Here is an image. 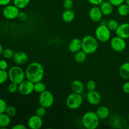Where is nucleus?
I'll list each match as a JSON object with an SVG mask.
<instances>
[{
	"mask_svg": "<svg viewBox=\"0 0 129 129\" xmlns=\"http://www.w3.org/2000/svg\"><path fill=\"white\" fill-rule=\"evenodd\" d=\"M25 72L26 79L34 83L41 81L45 74L44 66L37 62L30 63L26 66Z\"/></svg>",
	"mask_w": 129,
	"mask_h": 129,
	"instance_id": "nucleus-1",
	"label": "nucleus"
},
{
	"mask_svg": "<svg viewBox=\"0 0 129 129\" xmlns=\"http://www.w3.org/2000/svg\"><path fill=\"white\" fill-rule=\"evenodd\" d=\"M98 48V40L92 35H85L81 39V49L87 55L94 54Z\"/></svg>",
	"mask_w": 129,
	"mask_h": 129,
	"instance_id": "nucleus-2",
	"label": "nucleus"
},
{
	"mask_svg": "<svg viewBox=\"0 0 129 129\" xmlns=\"http://www.w3.org/2000/svg\"><path fill=\"white\" fill-rule=\"evenodd\" d=\"M100 120L96 113L93 111L86 112L81 118L82 125L86 129L97 128L100 125Z\"/></svg>",
	"mask_w": 129,
	"mask_h": 129,
	"instance_id": "nucleus-3",
	"label": "nucleus"
},
{
	"mask_svg": "<svg viewBox=\"0 0 129 129\" xmlns=\"http://www.w3.org/2000/svg\"><path fill=\"white\" fill-rule=\"evenodd\" d=\"M8 79L12 83L19 84L25 79V72L20 66L16 65L11 67L8 71Z\"/></svg>",
	"mask_w": 129,
	"mask_h": 129,
	"instance_id": "nucleus-4",
	"label": "nucleus"
},
{
	"mask_svg": "<svg viewBox=\"0 0 129 129\" xmlns=\"http://www.w3.org/2000/svg\"><path fill=\"white\" fill-rule=\"evenodd\" d=\"M83 98L81 94L72 93L68 96L66 100V103L68 108L72 110L78 109L82 106Z\"/></svg>",
	"mask_w": 129,
	"mask_h": 129,
	"instance_id": "nucleus-5",
	"label": "nucleus"
},
{
	"mask_svg": "<svg viewBox=\"0 0 129 129\" xmlns=\"http://www.w3.org/2000/svg\"><path fill=\"white\" fill-rule=\"evenodd\" d=\"M94 34L95 37L100 42H107L111 39V30L107 25H100L96 28Z\"/></svg>",
	"mask_w": 129,
	"mask_h": 129,
	"instance_id": "nucleus-6",
	"label": "nucleus"
},
{
	"mask_svg": "<svg viewBox=\"0 0 129 129\" xmlns=\"http://www.w3.org/2000/svg\"><path fill=\"white\" fill-rule=\"evenodd\" d=\"M39 102L40 105L46 108H50L54 103V94L49 91L45 90L39 94Z\"/></svg>",
	"mask_w": 129,
	"mask_h": 129,
	"instance_id": "nucleus-7",
	"label": "nucleus"
},
{
	"mask_svg": "<svg viewBox=\"0 0 129 129\" xmlns=\"http://www.w3.org/2000/svg\"><path fill=\"white\" fill-rule=\"evenodd\" d=\"M19 13H20V9L14 4L13 5L9 4L6 5L3 10V15L4 17L10 20L18 18Z\"/></svg>",
	"mask_w": 129,
	"mask_h": 129,
	"instance_id": "nucleus-8",
	"label": "nucleus"
},
{
	"mask_svg": "<svg viewBox=\"0 0 129 129\" xmlns=\"http://www.w3.org/2000/svg\"><path fill=\"white\" fill-rule=\"evenodd\" d=\"M111 48L117 52H122L127 47L125 40L118 36H116L111 39L110 43Z\"/></svg>",
	"mask_w": 129,
	"mask_h": 129,
	"instance_id": "nucleus-9",
	"label": "nucleus"
},
{
	"mask_svg": "<svg viewBox=\"0 0 129 129\" xmlns=\"http://www.w3.org/2000/svg\"><path fill=\"white\" fill-rule=\"evenodd\" d=\"M34 91V83L28 79H24L18 84V92L21 95H30Z\"/></svg>",
	"mask_w": 129,
	"mask_h": 129,
	"instance_id": "nucleus-10",
	"label": "nucleus"
},
{
	"mask_svg": "<svg viewBox=\"0 0 129 129\" xmlns=\"http://www.w3.org/2000/svg\"><path fill=\"white\" fill-rule=\"evenodd\" d=\"M27 125L30 129H40L43 125L42 118L37 115L31 116L28 120Z\"/></svg>",
	"mask_w": 129,
	"mask_h": 129,
	"instance_id": "nucleus-11",
	"label": "nucleus"
},
{
	"mask_svg": "<svg viewBox=\"0 0 129 129\" xmlns=\"http://www.w3.org/2000/svg\"><path fill=\"white\" fill-rule=\"evenodd\" d=\"M86 99L88 103L91 105H98L100 103L102 97L100 94L96 90L88 91L86 94Z\"/></svg>",
	"mask_w": 129,
	"mask_h": 129,
	"instance_id": "nucleus-12",
	"label": "nucleus"
},
{
	"mask_svg": "<svg viewBox=\"0 0 129 129\" xmlns=\"http://www.w3.org/2000/svg\"><path fill=\"white\" fill-rule=\"evenodd\" d=\"M103 13L98 6H93L89 11V17L94 22H100L102 20Z\"/></svg>",
	"mask_w": 129,
	"mask_h": 129,
	"instance_id": "nucleus-13",
	"label": "nucleus"
},
{
	"mask_svg": "<svg viewBox=\"0 0 129 129\" xmlns=\"http://www.w3.org/2000/svg\"><path fill=\"white\" fill-rule=\"evenodd\" d=\"M116 35L122 39H129V23H123L119 25L118 27L115 30Z\"/></svg>",
	"mask_w": 129,
	"mask_h": 129,
	"instance_id": "nucleus-14",
	"label": "nucleus"
},
{
	"mask_svg": "<svg viewBox=\"0 0 129 129\" xmlns=\"http://www.w3.org/2000/svg\"><path fill=\"white\" fill-rule=\"evenodd\" d=\"M28 60L27 54L23 51H18L15 52L13 57V60L17 65L21 66L26 64Z\"/></svg>",
	"mask_w": 129,
	"mask_h": 129,
	"instance_id": "nucleus-15",
	"label": "nucleus"
},
{
	"mask_svg": "<svg viewBox=\"0 0 129 129\" xmlns=\"http://www.w3.org/2000/svg\"><path fill=\"white\" fill-rule=\"evenodd\" d=\"M68 49L71 52L74 54L81 50V40L78 38L73 39L68 44Z\"/></svg>",
	"mask_w": 129,
	"mask_h": 129,
	"instance_id": "nucleus-16",
	"label": "nucleus"
},
{
	"mask_svg": "<svg viewBox=\"0 0 129 129\" xmlns=\"http://www.w3.org/2000/svg\"><path fill=\"white\" fill-rule=\"evenodd\" d=\"M71 89L73 93L82 94L84 91V85L81 81L76 79L74 80L71 84Z\"/></svg>",
	"mask_w": 129,
	"mask_h": 129,
	"instance_id": "nucleus-17",
	"label": "nucleus"
},
{
	"mask_svg": "<svg viewBox=\"0 0 129 129\" xmlns=\"http://www.w3.org/2000/svg\"><path fill=\"white\" fill-rule=\"evenodd\" d=\"M113 6L108 1H103V3L100 5L102 13L105 16H109L113 12Z\"/></svg>",
	"mask_w": 129,
	"mask_h": 129,
	"instance_id": "nucleus-18",
	"label": "nucleus"
},
{
	"mask_svg": "<svg viewBox=\"0 0 129 129\" xmlns=\"http://www.w3.org/2000/svg\"><path fill=\"white\" fill-rule=\"evenodd\" d=\"M119 74L121 78L125 80L129 79V62H126L120 66Z\"/></svg>",
	"mask_w": 129,
	"mask_h": 129,
	"instance_id": "nucleus-19",
	"label": "nucleus"
},
{
	"mask_svg": "<svg viewBox=\"0 0 129 129\" xmlns=\"http://www.w3.org/2000/svg\"><path fill=\"white\" fill-rule=\"evenodd\" d=\"M75 18V13L72 9L65 10L62 13V19L66 23H71Z\"/></svg>",
	"mask_w": 129,
	"mask_h": 129,
	"instance_id": "nucleus-20",
	"label": "nucleus"
},
{
	"mask_svg": "<svg viewBox=\"0 0 129 129\" xmlns=\"http://www.w3.org/2000/svg\"><path fill=\"white\" fill-rule=\"evenodd\" d=\"M96 113L100 119L104 120L109 117L110 112L108 107H105V106H101L97 109Z\"/></svg>",
	"mask_w": 129,
	"mask_h": 129,
	"instance_id": "nucleus-21",
	"label": "nucleus"
},
{
	"mask_svg": "<svg viewBox=\"0 0 129 129\" xmlns=\"http://www.w3.org/2000/svg\"><path fill=\"white\" fill-rule=\"evenodd\" d=\"M11 123V117L5 113H0V128H7Z\"/></svg>",
	"mask_w": 129,
	"mask_h": 129,
	"instance_id": "nucleus-22",
	"label": "nucleus"
},
{
	"mask_svg": "<svg viewBox=\"0 0 129 129\" xmlns=\"http://www.w3.org/2000/svg\"><path fill=\"white\" fill-rule=\"evenodd\" d=\"M87 54L83 50H80L74 54V60L78 63H83L86 59Z\"/></svg>",
	"mask_w": 129,
	"mask_h": 129,
	"instance_id": "nucleus-23",
	"label": "nucleus"
},
{
	"mask_svg": "<svg viewBox=\"0 0 129 129\" xmlns=\"http://www.w3.org/2000/svg\"><path fill=\"white\" fill-rule=\"evenodd\" d=\"M117 12L122 16H126L129 15V6L127 3H123L118 6Z\"/></svg>",
	"mask_w": 129,
	"mask_h": 129,
	"instance_id": "nucleus-24",
	"label": "nucleus"
},
{
	"mask_svg": "<svg viewBox=\"0 0 129 129\" xmlns=\"http://www.w3.org/2000/svg\"><path fill=\"white\" fill-rule=\"evenodd\" d=\"M46 88V85L45 84V83L42 82V81L34 83V91L36 92V93L40 94L42 92L47 90Z\"/></svg>",
	"mask_w": 129,
	"mask_h": 129,
	"instance_id": "nucleus-25",
	"label": "nucleus"
},
{
	"mask_svg": "<svg viewBox=\"0 0 129 129\" xmlns=\"http://www.w3.org/2000/svg\"><path fill=\"white\" fill-rule=\"evenodd\" d=\"M13 4L20 10L25 8L30 4V0H13Z\"/></svg>",
	"mask_w": 129,
	"mask_h": 129,
	"instance_id": "nucleus-26",
	"label": "nucleus"
},
{
	"mask_svg": "<svg viewBox=\"0 0 129 129\" xmlns=\"http://www.w3.org/2000/svg\"><path fill=\"white\" fill-rule=\"evenodd\" d=\"M107 26H108V28L111 31H115L119 26V24L117 20L112 19V20H110L107 21Z\"/></svg>",
	"mask_w": 129,
	"mask_h": 129,
	"instance_id": "nucleus-27",
	"label": "nucleus"
},
{
	"mask_svg": "<svg viewBox=\"0 0 129 129\" xmlns=\"http://www.w3.org/2000/svg\"><path fill=\"white\" fill-rule=\"evenodd\" d=\"M2 55L6 59H13L15 52L12 49L8 48V49H4Z\"/></svg>",
	"mask_w": 129,
	"mask_h": 129,
	"instance_id": "nucleus-28",
	"label": "nucleus"
},
{
	"mask_svg": "<svg viewBox=\"0 0 129 129\" xmlns=\"http://www.w3.org/2000/svg\"><path fill=\"white\" fill-rule=\"evenodd\" d=\"M9 117H13L16 114V109L13 106H8L5 112Z\"/></svg>",
	"mask_w": 129,
	"mask_h": 129,
	"instance_id": "nucleus-29",
	"label": "nucleus"
},
{
	"mask_svg": "<svg viewBox=\"0 0 129 129\" xmlns=\"http://www.w3.org/2000/svg\"><path fill=\"white\" fill-rule=\"evenodd\" d=\"M8 79V73L6 70L0 69V84L5 83Z\"/></svg>",
	"mask_w": 129,
	"mask_h": 129,
	"instance_id": "nucleus-30",
	"label": "nucleus"
},
{
	"mask_svg": "<svg viewBox=\"0 0 129 129\" xmlns=\"http://www.w3.org/2000/svg\"><path fill=\"white\" fill-rule=\"evenodd\" d=\"M46 108L40 105V107H39L36 109L35 115H37L39 117H41V118H43L44 117H45V114H46Z\"/></svg>",
	"mask_w": 129,
	"mask_h": 129,
	"instance_id": "nucleus-31",
	"label": "nucleus"
},
{
	"mask_svg": "<svg viewBox=\"0 0 129 129\" xmlns=\"http://www.w3.org/2000/svg\"><path fill=\"white\" fill-rule=\"evenodd\" d=\"M86 88L88 91L96 90V83L93 80H89L86 84Z\"/></svg>",
	"mask_w": 129,
	"mask_h": 129,
	"instance_id": "nucleus-32",
	"label": "nucleus"
},
{
	"mask_svg": "<svg viewBox=\"0 0 129 129\" xmlns=\"http://www.w3.org/2000/svg\"><path fill=\"white\" fill-rule=\"evenodd\" d=\"M8 90L10 93H16L17 91H18V84L11 82V83L9 84L8 87Z\"/></svg>",
	"mask_w": 129,
	"mask_h": 129,
	"instance_id": "nucleus-33",
	"label": "nucleus"
},
{
	"mask_svg": "<svg viewBox=\"0 0 129 129\" xmlns=\"http://www.w3.org/2000/svg\"><path fill=\"white\" fill-rule=\"evenodd\" d=\"M74 6V1L73 0H64L63 1V7L65 10H70Z\"/></svg>",
	"mask_w": 129,
	"mask_h": 129,
	"instance_id": "nucleus-34",
	"label": "nucleus"
},
{
	"mask_svg": "<svg viewBox=\"0 0 129 129\" xmlns=\"http://www.w3.org/2000/svg\"><path fill=\"white\" fill-rule=\"evenodd\" d=\"M7 107V103L5 100L2 98H0V113H5Z\"/></svg>",
	"mask_w": 129,
	"mask_h": 129,
	"instance_id": "nucleus-35",
	"label": "nucleus"
},
{
	"mask_svg": "<svg viewBox=\"0 0 129 129\" xmlns=\"http://www.w3.org/2000/svg\"><path fill=\"white\" fill-rule=\"evenodd\" d=\"M8 68V63L5 59L0 60V69L2 70H7Z\"/></svg>",
	"mask_w": 129,
	"mask_h": 129,
	"instance_id": "nucleus-36",
	"label": "nucleus"
},
{
	"mask_svg": "<svg viewBox=\"0 0 129 129\" xmlns=\"http://www.w3.org/2000/svg\"><path fill=\"white\" fill-rule=\"evenodd\" d=\"M110 3L113 5V6H120L122 4L124 3L125 2V0H108Z\"/></svg>",
	"mask_w": 129,
	"mask_h": 129,
	"instance_id": "nucleus-37",
	"label": "nucleus"
},
{
	"mask_svg": "<svg viewBox=\"0 0 129 129\" xmlns=\"http://www.w3.org/2000/svg\"><path fill=\"white\" fill-rule=\"evenodd\" d=\"M18 18L21 21H25V20H27L28 15L26 14V13L24 12V11H20Z\"/></svg>",
	"mask_w": 129,
	"mask_h": 129,
	"instance_id": "nucleus-38",
	"label": "nucleus"
},
{
	"mask_svg": "<svg viewBox=\"0 0 129 129\" xmlns=\"http://www.w3.org/2000/svg\"><path fill=\"white\" fill-rule=\"evenodd\" d=\"M87 1L93 6H100L104 0H87Z\"/></svg>",
	"mask_w": 129,
	"mask_h": 129,
	"instance_id": "nucleus-39",
	"label": "nucleus"
},
{
	"mask_svg": "<svg viewBox=\"0 0 129 129\" xmlns=\"http://www.w3.org/2000/svg\"><path fill=\"white\" fill-rule=\"evenodd\" d=\"M122 90L125 94H129V81H127L122 86Z\"/></svg>",
	"mask_w": 129,
	"mask_h": 129,
	"instance_id": "nucleus-40",
	"label": "nucleus"
},
{
	"mask_svg": "<svg viewBox=\"0 0 129 129\" xmlns=\"http://www.w3.org/2000/svg\"><path fill=\"white\" fill-rule=\"evenodd\" d=\"M27 127L23 124H21V123H18V124H16L15 125H14L13 127H12V129H26Z\"/></svg>",
	"mask_w": 129,
	"mask_h": 129,
	"instance_id": "nucleus-41",
	"label": "nucleus"
},
{
	"mask_svg": "<svg viewBox=\"0 0 129 129\" xmlns=\"http://www.w3.org/2000/svg\"><path fill=\"white\" fill-rule=\"evenodd\" d=\"M12 0H0V6H5L10 4Z\"/></svg>",
	"mask_w": 129,
	"mask_h": 129,
	"instance_id": "nucleus-42",
	"label": "nucleus"
},
{
	"mask_svg": "<svg viewBox=\"0 0 129 129\" xmlns=\"http://www.w3.org/2000/svg\"><path fill=\"white\" fill-rule=\"evenodd\" d=\"M3 50H4L3 47L2 46V45H1V44H0V55H2V54H3Z\"/></svg>",
	"mask_w": 129,
	"mask_h": 129,
	"instance_id": "nucleus-43",
	"label": "nucleus"
},
{
	"mask_svg": "<svg viewBox=\"0 0 129 129\" xmlns=\"http://www.w3.org/2000/svg\"><path fill=\"white\" fill-rule=\"evenodd\" d=\"M100 25H107V21H102V20H101L100 21Z\"/></svg>",
	"mask_w": 129,
	"mask_h": 129,
	"instance_id": "nucleus-44",
	"label": "nucleus"
},
{
	"mask_svg": "<svg viewBox=\"0 0 129 129\" xmlns=\"http://www.w3.org/2000/svg\"><path fill=\"white\" fill-rule=\"evenodd\" d=\"M125 3H127L129 6V0H125Z\"/></svg>",
	"mask_w": 129,
	"mask_h": 129,
	"instance_id": "nucleus-45",
	"label": "nucleus"
},
{
	"mask_svg": "<svg viewBox=\"0 0 129 129\" xmlns=\"http://www.w3.org/2000/svg\"><path fill=\"white\" fill-rule=\"evenodd\" d=\"M128 121H129V113H128Z\"/></svg>",
	"mask_w": 129,
	"mask_h": 129,
	"instance_id": "nucleus-46",
	"label": "nucleus"
},
{
	"mask_svg": "<svg viewBox=\"0 0 129 129\" xmlns=\"http://www.w3.org/2000/svg\"><path fill=\"white\" fill-rule=\"evenodd\" d=\"M128 129H129V125H128Z\"/></svg>",
	"mask_w": 129,
	"mask_h": 129,
	"instance_id": "nucleus-47",
	"label": "nucleus"
},
{
	"mask_svg": "<svg viewBox=\"0 0 129 129\" xmlns=\"http://www.w3.org/2000/svg\"><path fill=\"white\" fill-rule=\"evenodd\" d=\"M128 62H129V59H128Z\"/></svg>",
	"mask_w": 129,
	"mask_h": 129,
	"instance_id": "nucleus-48",
	"label": "nucleus"
}]
</instances>
